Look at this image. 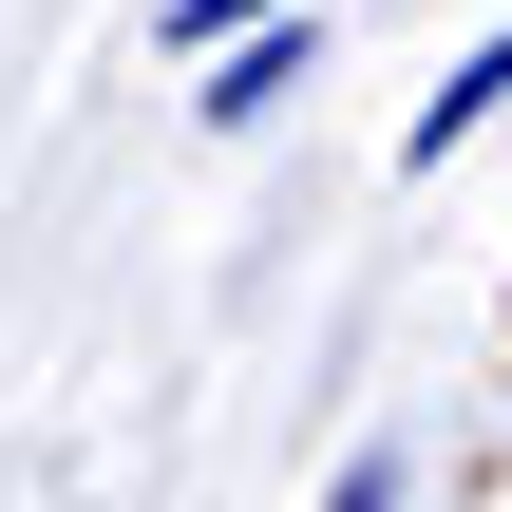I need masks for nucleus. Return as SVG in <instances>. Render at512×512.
<instances>
[{
  "instance_id": "nucleus-1",
  "label": "nucleus",
  "mask_w": 512,
  "mask_h": 512,
  "mask_svg": "<svg viewBox=\"0 0 512 512\" xmlns=\"http://www.w3.org/2000/svg\"><path fill=\"white\" fill-rule=\"evenodd\" d=\"M304 57H323L304 19H247V38H209V95H190V114H209V133H247V114H285V95H304Z\"/></svg>"
},
{
  "instance_id": "nucleus-2",
  "label": "nucleus",
  "mask_w": 512,
  "mask_h": 512,
  "mask_svg": "<svg viewBox=\"0 0 512 512\" xmlns=\"http://www.w3.org/2000/svg\"><path fill=\"white\" fill-rule=\"evenodd\" d=\"M475 114H512V19L475 38V57H456V76H437V114H418L399 152H418V171H456V133H475Z\"/></svg>"
},
{
  "instance_id": "nucleus-3",
  "label": "nucleus",
  "mask_w": 512,
  "mask_h": 512,
  "mask_svg": "<svg viewBox=\"0 0 512 512\" xmlns=\"http://www.w3.org/2000/svg\"><path fill=\"white\" fill-rule=\"evenodd\" d=\"M247 19H285V0H171V57H209V38H247Z\"/></svg>"
},
{
  "instance_id": "nucleus-4",
  "label": "nucleus",
  "mask_w": 512,
  "mask_h": 512,
  "mask_svg": "<svg viewBox=\"0 0 512 512\" xmlns=\"http://www.w3.org/2000/svg\"><path fill=\"white\" fill-rule=\"evenodd\" d=\"M323 512H399V456H342V494Z\"/></svg>"
}]
</instances>
